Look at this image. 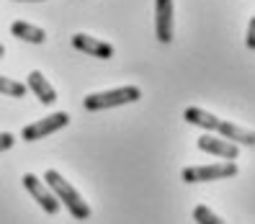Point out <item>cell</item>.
<instances>
[{
	"instance_id": "11",
	"label": "cell",
	"mask_w": 255,
	"mask_h": 224,
	"mask_svg": "<svg viewBox=\"0 0 255 224\" xmlns=\"http://www.w3.org/2000/svg\"><path fill=\"white\" fill-rule=\"evenodd\" d=\"M10 34L21 41H28V44H44L47 41V31H44V28H39L34 23H26V21H13Z\"/></svg>"
},
{
	"instance_id": "16",
	"label": "cell",
	"mask_w": 255,
	"mask_h": 224,
	"mask_svg": "<svg viewBox=\"0 0 255 224\" xmlns=\"http://www.w3.org/2000/svg\"><path fill=\"white\" fill-rule=\"evenodd\" d=\"M5 57V47H3V44H0V59H3Z\"/></svg>"
},
{
	"instance_id": "15",
	"label": "cell",
	"mask_w": 255,
	"mask_h": 224,
	"mask_svg": "<svg viewBox=\"0 0 255 224\" xmlns=\"http://www.w3.org/2000/svg\"><path fill=\"white\" fill-rule=\"evenodd\" d=\"M245 44H248V49H255V16L250 18L248 23V36H245Z\"/></svg>"
},
{
	"instance_id": "13",
	"label": "cell",
	"mask_w": 255,
	"mask_h": 224,
	"mask_svg": "<svg viewBox=\"0 0 255 224\" xmlns=\"http://www.w3.org/2000/svg\"><path fill=\"white\" fill-rule=\"evenodd\" d=\"M193 219H196V224H224L214 212H212V209H209V206H196V209H193Z\"/></svg>"
},
{
	"instance_id": "14",
	"label": "cell",
	"mask_w": 255,
	"mask_h": 224,
	"mask_svg": "<svg viewBox=\"0 0 255 224\" xmlns=\"http://www.w3.org/2000/svg\"><path fill=\"white\" fill-rule=\"evenodd\" d=\"M13 142H16V137H13L10 131H0V152L10 149V147H13Z\"/></svg>"
},
{
	"instance_id": "1",
	"label": "cell",
	"mask_w": 255,
	"mask_h": 224,
	"mask_svg": "<svg viewBox=\"0 0 255 224\" xmlns=\"http://www.w3.org/2000/svg\"><path fill=\"white\" fill-rule=\"evenodd\" d=\"M44 183L49 186V191L54 193V199L59 201V206H65L75 219H80V222L91 219V206L85 204V199L57 170H47V173H44Z\"/></svg>"
},
{
	"instance_id": "4",
	"label": "cell",
	"mask_w": 255,
	"mask_h": 224,
	"mask_svg": "<svg viewBox=\"0 0 255 224\" xmlns=\"http://www.w3.org/2000/svg\"><path fill=\"white\" fill-rule=\"evenodd\" d=\"M67 124H70V113L57 111V113H52V116H47V118H39V121L23 126L21 137H23L26 142H36V139H41V137H47V134H54V131H59V129H65Z\"/></svg>"
},
{
	"instance_id": "6",
	"label": "cell",
	"mask_w": 255,
	"mask_h": 224,
	"mask_svg": "<svg viewBox=\"0 0 255 224\" xmlns=\"http://www.w3.org/2000/svg\"><path fill=\"white\" fill-rule=\"evenodd\" d=\"M155 34L157 41H173V0H155Z\"/></svg>"
},
{
	"instance_id": "5",
	"label": "cell",
	"mask_w": 255,
	"mask_h": 224,
	"mask_svg": "<svg viewBox=\"0 0 255 224\" xmlns=\"http://www.w3.org/2000/svg\"><path fill=\"white\" fill-rule=\"evenodd\" d=\"M21 183H23V188H26L28 193H31L34 201H36V204H39L47 214H57V212H59V201L54 199V193L49 191V186H47V183H41L34 173H26Z\"/></svg>"
},
{
	"instance_id": "9",
	"label": "cell",
	"mask_w": 255,
	"mask_h": 224,
	"mask_svg": "<svg viewBox=\"0 0 255 224\" xmlns=\"http://www.w3.org/2000/svg\"><path fill=\"white\" fill-rule=\"evenodd\" d=\"M214 134H219L222 139H227V142H232V144H237V147H240V144H245V147H253V144H255V131L237 126L235 121H222V118H219Z\"/></svg>"
},
{
	"instance_id": "10",
	"label": "cell",
	"mask_w": 255,
	"mask_h": 224,
	"mask_svg": "<svg viewBox=\"0 0 255 224\" xmlns=\"http://www.w3.org/2000/svg\"><path fill=\"white\" fill-rule=\"evenodd\" d=\"M28 83H26V88L31 91L36 98H39V103H44V106H52V103H57V91L49 85V80L44 78V75L39 72V70H34V72H28V78H26Z\"/></svg>"
},
{
	"instance_id": "2",
	"label": "cell",
	"mask_w": 255,
	"mask_h": 224,
	"mask_svg": "<svg viewBox=\"0 0 255 224\" xmlns=\"http://www.w3.org/2000/svg\"><path fill=\"white\" fill-rule=\"evenodd\" d=\"M139 98H142V91L137 85H124V88H114V91L85 96L83 106H85V111H106V109H116V106H127V103H134Z\"/></svg>"
},
{
	"instance_id": "8",
	"label": "cell",
	"mask_w": 255,
	"mask_h": 224,
	"mask_svg": "<svg viewBox=\"0 0 255 224\" xmlns=\"http://www.w3.org/2000/svg\"><path fill=\"white\" fill-rule=\"evenodd\" d=\"M72 47L85 52V54H91V57H98V59H111L114 57V47H111V44L101 41V39H93L88 34H75L72 36Z\"/></svg>"
},
{
	"instance_id": "12",
	"label": "cell",
	"mask_w": 255,
	"mask_h": 224,
	"mask_svg": "<svg viewBox=\"0 0 255 224\" xmlns=\"http://www.w3.org/2000/svg\"><path fill=\"white\" fill-rule=\"evenodd\" d=\"M26 91H28V88H26L23 83L10 80V78H3V75H0V93H3V96H10V98H23V96H26Z\"/></svg>"
},
{
	"instance_id": "3",
	"label": "cell",
	"mask_w": 255,
	"mask_h": 224,
	"mask_svg": "<svg viewBox=\"0 0 255 224\" xmlns=\"http://www.w3.org/2000/svg\"><path fill=\"white\" fill-rule=\"evenodd\" d=\"M186 183H209V181H222V178H235L237 165L235 162H214V165H191L183 173Z\"/></svg>"
},
{
	"instance_id": "7",
	"label": "cell",
	"mask_w": 255,
	"mask_h": 224,
	"mask_svg": "<svg viewBox=\"0 0 255 224\" xmlns=\"http://www.w3.org/2000/svg\"><path fill=\"white\" fill-rule=\"evenodd\" d=\"M199 149L201 152H209V155H217V157H224V160H237L240 155V147L227 142V139H222V137H214L212 131L209 134H201V137L196 139Z\"/></svg>"
}]
</instances>
